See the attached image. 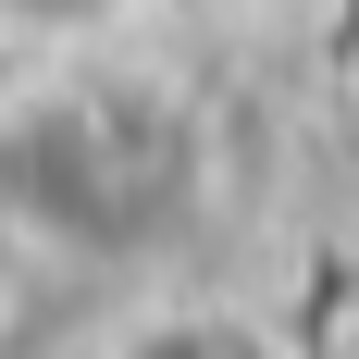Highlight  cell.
<instances>
[{
  "instance_id": "obj_2",
  "label": "cell",
  "mask_w": 359,
  "mask_h": 359,
  "mask_svg": "<svg viewBox=\"0 0 359 359\" xmlns=\"http://www.w3.org/2000/svg\"><path fill=\"white\" fill-rule=\"evenodd\" d=\"M111 359H285V347H273L248 310H149Z\"/></svg>"
},
{
  "instance_id": "obj_3",
  "label": "cell",
  "mask_w": 359,
  "mask_h": 359,
  "mask_svg": "<svg viewBox=\"0 0 359 359\" xmlns=\"http://www.w3.org/2000/svg\"><path fill=\"white\" fill-rule=\"evenodd\" d=\"M137 0H0V37L37 50V62H74V50H100Z\"/></svg>"
},
{
  "instance_id": "obj_1",
  "label": "cell",
  "mask_w": 359,
  "mask_h": 359,
  "mask_svg": "<svg viewBox=\"0 0 359 359\" xmlns=\"http://www.w3.org/2000/svg\"><path fill=\"white\" fill-rule=\"evenodd\" d=\"M198 211V124L161 87L74 50L13 124H0V223L50 260H124L161 248Z\"/></svg>"
},
{
  "instance_id": "obj_4",
  "label": "cell",
  "mask_w": 359,
  "mask_h": 359,
  "mask_svg": "<svg viewBox=\"0 0 359 359\" xmlns=\"http://www.w3.org/2000/svg\"><path fill=\"white\" fill-rule=\"evenodd\" d=\"M13 248H25V236L0 223V347H13V323H25V285H13Z\"/></svg>"
}]
</instances>
